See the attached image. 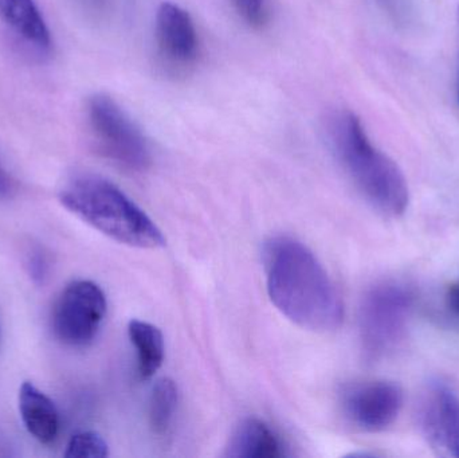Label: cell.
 <instances>
[{"instance_id":"cell-19","label":"cell","mask_w":459,"mask_h":458,"mask_svg":"<svg viewBox=\"0 0 459 458\" xmlns=\"http://www.w3.org/2000/svg\"><path fill=\"white\" fill-rule=\"evenodd\" d=\"M13 191V180L0 164V196L10 195Z\"/></svg>"},{"instance_id":"cell-10","label":"cell","mask_w":459,"mask_h":458,"mask_svg":"<svg viewBox=\"0 0 459 458\" xmlns=\"http://www.w3.org/2000/svg\"><path fill=\"white\" fill-rule=\"evenodd\" d=\"M19 411L27 432L40 444H51L59 433V414L53 401L30 382L19 390Z\"/></svg>"},{"instance_id":"cell-4","label":"cell","mask_w":459,"mask_h":458,"mask_svg":"<svg viewBox=\"0 0 459 458\" xmlns=\"http://www.w3.org/2000/svg\"><path fill=\"white\" fill-rule=\"evenodd\" d=\"M414 300L411 288L398 281L379 282L367 290L359 316L367 359L377 362L398 350L406 335Z\"/></svg>"},{"instance_id":"cell-13","label":"cell","mask_w":459,"mask_h":458,"mask_svg":"<svg viewBox=\"0 0 459 458\" xmlns=\"http://www.w3.org/2000/svg\"><path fill=\"white\" fill-rule=\"evenodd\" d=\"M129 339L136 350L137 373L140 379L148 381L163 366L166 344L163 333L155 325L142 320H132L128 327Z\"/></svg>"},{"instance_id":"cell-7","label":"cell","mask_w":459,"mask_h":458,"mask_svg":"<svg viewBox=\"0 0 459 458\" xmlns=\"http://www.w3.org/2000/svg\"><path fill=\"white\" fill-rule=\"evenodd\" d=\"M403 402V390L394 382L355 385L342 395V408L348 419L367 432H382L391 427L401 414Z\"/></svg>"},{"instance_id":"cell-3","label":"cell","mask_w":459,"mask_h":458,"mask_svg":"<svg viewBox=\"0 0 459 458\" xmlns=\"http://www.w3.org/2000/svg\"><path fill=\"white\" fill-rule=\"evenodd\" d=\"M328 132L337 159L367 201L390 217L403 214L410 202L406 177L393 159L372 145L358 116L337 113Z\"/></svg>"},{"instance_id":"cell-2","label":"cell","mask_w":459,"mask_h":458,"mask_svg":"<svg viewBox=\"0 0 459 458\" xmlns=\"http://www.w3.org/2000/svg\"><path fill=\"white\" fill-rule=\"evenodd\" d=\"M58 196L70 212L120 244L142 249L166 245L155 222L105 177L77 175L62 186Z\"/></svg>"},{"instance_id":"cell-6","label":"cell","mask_w":459,"mask_h":458,"mask_svg":"<svg viewBox=\"0 0 459 458\" xmlns=\"http://www.w3.org/2000/svg\"><path fill=\"white\" fill-rule=\"evenodd\" d=\"M105 314L107 298L101 288L88 280L73 281L54 307V333L66 346H89L96 339Z\"/></svg>"},{"instance_id":"cell-15","label":"cell","mask_w":459,"mask_h":458,"mask_svg":"<svg viewBox=\"0 0 459 458\" xmlns=\"http://www.w3.org/2000/svg\"><path fill=\"white\" fill-rule=\"evenodd\" d=\"M109 456L107 441L94 432H81L73 436L67 444L65 457L104 458Z\"/></svg>"},{"instance_id":"cell-17","label":"cell","mask_w":459,"mask_h":458,"mask_svg":"<svg viewBox=\"0 0 459 458\" xmlns=\"http://www.w3.org/2000/svg\"><path fill=\"white\" fill-rule=\"evenodd\" d=\"M444 307L447 317L459 324V280L452 287L447 288Z\"/></svg>"},{"instance_id":"cell-18","label":"cell","mask_w":459,"mask_h":458,"mask_svg":"<svg viewBox=\"0 0 459 458\" xmlns=\"http://www.w3.org/2000/svg\"><path fill=\"white\" fill-rule=\"evenodd\" d=\"M48 261H46V257L43 255V253L32 252L29 260L30 274H31L32 279L38 282L43 281L46 274H48Z\"/></svg>"},{"instance_id":"cell-5","label":"cell","mask_w":459,"mask_h":458,"mask_svg":"<svg viewBox=\"0 0 459 458\" xmlns=\"http://www.w3.org/2000/svg\"><path fill=\"white\" fill-rule=\"evenodd\" d=\"M89 123L102 152L124 169L144 171L151 164V150L142 129L107 94L89 99Z\"/></svg>"},{"instance_id":"cell-9","label":"cell","mask_w":459,"mask_h":458,"mask_svg":"<svg viewBox=\"0 0 459 458\" xmlns=\"http://www.w3.org/2000/svg\"><path fill=\"white\" fill-rule=\"evenodd\" d=\"M156 39L161 53L175 62H188L198 54V34L187 11L174 3H163L156 15Z\"/></svg>"},{"instance_id":"cell-11","label":"cell","mask_w":459,"mask_h":458,"mask_svg":"<svg viewBox=\"0 0 459 458\" xmlns=\"http://www.w3.org/2000/svg\"><path fill=\"white\" fill-rule=\"evenodd\" d=\"M0 19L32 48L50 50V30L34 0H0Z\"/></svg>"},{"instance_id":"cell-16","label":"cell","mask_w":459,"mask_h":458,"mask_svg":"<svg viewBox=\"0 0 459 458\" xmlns=\"http://www.w3.org/2000/svg\"><path fill=\"white\" fill-rule=\"evenodd\" d=\"M234 3L251 26H262L266 21V0H234Z\"/></svg>"},{"instance_id":"cell-14","label":"cell","mask_w":459,"mask_h":458,"mask_svg":"<svg viewBox=\"0 0 459 458\" xmlns=\"http://www.w3.org/2000/svg\"><path fill=\"white\" fill-rule=\"evenodd\" d=\"M179 403L177 385L169 378L159 379L150 398V425L156 436L169 435Z\"/></svg>"},{"instance_id":"cell-8","label":"cell","mask_w":459,"mask_h":458,"mask_svg":"<svg viewBox=\"0 0 459 458\" xmlns=\"http://www.w3.org/2000/svg\"><path fill=\"white\" fill-rule=\"evenodd\" d=\"M420 425L433 448L446 456L459 458V397L445 384L429 385L420 413Z\"/></svg>"},{"instance_id":"cell-12","label":"cell","mask_w":459,"mask_h":458,"mask_svg":"<svg viewBox=\"0 0 459 458\" xmlns=\"http://www.w3.org/2000/svg\"><path fill=\"white\" fill-rule=\"evenodd\" d=\"M230 458H280L285 456L282 444L264 422L245 419L230 437L226 446Z\"/></svg>"},{"instance_id":"cell-1","label":"cell","mask_w":459,"mask_h":458,"mask_svg":"<svg viewBox=\"0 0 459 458\" xmlns=\"http://www.w3.org/2000/svg\"><path fill=\"white\" fill-rule=\"evenodd\" d=\"M267 292L278 311L299 327L331 333L344 320V304L320 261L291 237H272L264 246Z\"/></svg>"}]
</instances>
